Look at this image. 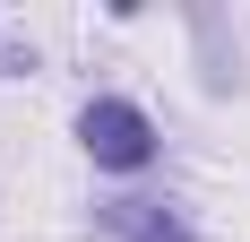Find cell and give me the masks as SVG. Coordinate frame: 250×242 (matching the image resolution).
<instances>
[{
    "mask_svg": "<svg viewBox=\"0 0 250 242\" xmlns=\"http://www.w3.org/2000/svg\"><path fill=\"white\" fill-rule=\"evenodd\" d=\"M78 147H86L95 165H112V173H138L155 156V121L138 113L129 96H95L86 113H78Z\"/></svg>",
    "mask_w": 250,
    "mask_h": 242,
    "instance_id": "obj_1",
    "label": "cell"
},
{
    "mask_svg": "<svg viewBox=\"0 0 250 242\" xmlns=\"http://www.w3.org/2000/svg\"><path fill=\"white\" fill-rule=\"evenodd\" d=\"M26 61H35V52H18L9 35H0V70H26Z\"/></svg>",
    "mask_w": 250,
    "mask_h": 242,
    "instance_id": "obj_3",
    "label": "cell"
},
{
    "mask_svg": "<svg viewBox=\"0 0 250 242\" xmlns=\"http://www.w3.org/2000/svg\"><path fill=\"white\" fill-rule=\"evenodd\" d=\"M104 225H112L121 242H190V225H181L164 199H112V208H104Z\"/></svg>",
    "mask_w": 250,
    "mask_h": 242,
    "instance_id": "obj_2",
    "label": "cell"
}]
</instances>
